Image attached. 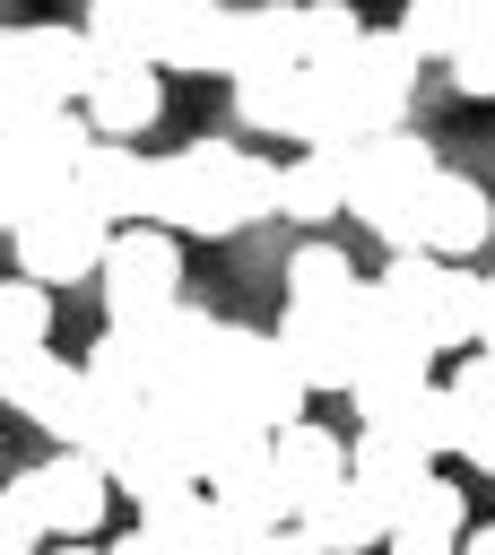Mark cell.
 <instances>
[{
	"label": "cell",
	"mask_w": 495,
	"mask_h": 555,
	"mask_svg": "<svg viewBox=\"0 0 495 555\" xmlns=\"http://www.w3.org/2000/svg\"><path fill=\"white\" fill-rule=\"evenodd\" d=\"M148 217L165 234H243L278 217V165L226 139H191L174 156H148Z\"/></svg>",
	"instance_id": "obj_1"
},
{
	"label": "cell",
	"mask_w": 495,
	"mask_h": 555,
	"mask_svg": "<svg viewBox=\"0 0 495 555\" xmlns=\"http://www.w3.org/2000/svg\"><path fill=\"white\" fill-rule=\"evenodd\" d=\"M208 399L226 408V416H243L252 434H287V425H304V382H295V364H287V347H278V330H243V321H226V338H217V382H208Z\"/></svg>",
	"instance_id": "obj_2"
},
{
	"label": "cell",
	"mask_w": 495,
	"mask_h": 555,
	"mask_svg": "<svg viewBox=\"0 0 495 555\" xmlns=\"http://www.w3.org/2000/svg\"><path fill=\"white\" fill-rule=\"evenodd\" d=\"M96 78H104V61H96V43L78 26H52V17L0 26V104H52V113H69V104H87Z\"/></svg>",
	"instance_id": "obj_3"
},
{
	"label": "cell",
	"mask_w": 495,
	"mask_h": 555,
	"mask_svg": "<svg viewBox=\"0 0 495 555\" xmlns=\"http://www.w3.org/2000/svg\"><path fill=\"white\" fill-rule=\"evenodd\" d=\"M373 286L391 295V312H399L434 356L478 347V269H452V260L408 251V260H382V278H373Z\"/></svg>",
	"instance_id": "obj_4"
},
{
	"label": "cell",
	"mask_w": 495,
	"mask_h": 555,
	"mask_svg": "<svg viewBox=\"0 0 495 555\" xmlns=\"http://www.w3.org/2000/svg\"><path fill=\"white\" fill-rule=\"evenodd\" d=\"M9 503L35 520V538H52V546H87V538L104 529V512H113V477H104V460L52 451V460H35V468L9 477Z\"/></svg>",
	"instance_id": "obj_5"
},
{
	"label": "cell",
	"mask_w": 495,
	"mask_h": 555,
	"mask_svg": "<svg viewBox=\"0 0 495 555\" xmlns=\"http://www.w3.org/2000/svg\"><path fill=\"white\" fill-rule=\"evenodd\" d=\"M113 234H122V225H104L78 191H52V199L9 234V251H17V278H35V286H78V278L104 269Z\"/></svg>",
	"instance_id": "obj_6"
},
{
	"label": "cell",
	"mask_w": 495,
	"mask_h": 555,
	"mask_svg": "<svg viewBox=\"0 0 495 555\" xmlns=\"http://www.w3.org/2000/svg\"><path fill=\"white\" fill-rule=\"evenodd\" d=\"M96 295H104L113 330H139V321L174 312L182 304V243L165 225H122L113 251H104V269H96Z\"/></svg>",
	"instance_id": "obj_7"
},
{
	"label": "cell",
	"mask_w": 495,
	"mask_h": 555,
	"mask_svg": "<svg viewBox=\"0 0 495 555\" xmlns=\"http://www.w3.org/2000/svg\"><path fill=\"white\" fill-rule=\"evenodd\" d=\"M104 477H113V494H130L139 503V520H156V512H182L191 494H208L200 486V460H191V442L148 408L139 425H130V442L104 460Z\"/></svg>",
	"instance_id": "obj_8"
},
{
	"label": "cell",
	"mask_w": 495,
	"mask_h": 555,
	"mask_svg": "<svg viewBox=\"0 0 495 555\" xmlns=\"http://www.w3.org/2000/svg\"><path fill=\"white\" fill-rule=\"evenodd\" d=\"M313 78H330L347 104H356V121L382 139V130H399V113H408V95H417V78H426V61L391 35V26H365V43H356V61L347 69H313Z\"/></svg>",
	"instance_id": "obj_9"
},
{
	"label": "cell",
	"mask_w": 495,
	"mask_h": 555,
	"mask_svg": "<svg viewBox=\"0 0 495 555\" xmlns=\"http://www.w3.org/2000/svg\"><path fill=\"white\" fill-rule=\"evenodd\" d=\"M434 173H443V165H434V147H426L417 130H382V139H365V147L347 156V217L382 225V217H399Z\"/></svg>",
	"instance_id": "obj_10"
},
{
	"label": "cell",
	"mask_w": 495,
	"mask_h": 555,
	"mask_svg": "<svg viewBox=\"0 0 495 555\" xmlns=\"http://www.w3.org/2000/svg\"><path fill=\"white\" fill-rule=\"evenodd\" d=\"M417 225H426V260H452V269H469L478 251H486V234H495V208H486V191L469 182V173H434L426 191H417Z\"/></svg>",
	"instance_id": "obj_11"
},
{
	"label": "cell",
	"mask_w": 495,
	"mask_h": 555,
	"mask_svg": "<svg viewBox=\"0 0 495 555\" xmlns=\"http://www.w3.org/2000/svg\"><path fill=\"white\" fill-rule=\"evenodd\" d=\"M78 35H87V43H96V61H113V69H165L174 0H87Z\"/></svg>",
	"instance_id": "obj_12"
},
{
	"label": "cell",
	"mask_w": 495,
	"mask_h": 555,
	"mask_svg": "<svg viewBox=\"0 0 495 555\" xmlns=\"http://www.w3.org/2000/svg\"><path fill=\"white\" fill-rule=\"evenodd\" d=\"M69 191H78L104 225H130V217H148V156H139V147H122V139H87V147H78Z\"/></svg>",
	"instance_id": "obj_13"
},
{
	"label": "cell",
	"mask_w": 495,
	"mask_h": 555,
	"mask_svg": "<svg viewBox=\"0 0 495 555\" xmlns=\"http://www.w3.org/2000/svg\"><path fill=\"white\" fill-rule=\"evenodd\" d=\"M295 538H304L313 555H365V546H391V512L347 477V486H330L321 503L295 512Z\"/></svg>",
	"instance_id": "obj_14"
},
{
	"label": "cell",
	"mask_w": 495,
	"mask_h": 555,
	"mask_svg": "<svg viewBox=\"0 0 495 555\" xmlns=\"http://www.w3.org/2000/svg\"><path fill=\"white\" fill-rule=\"evenodd\" d=\"M243 61V9H208V0H174V35H165V69L191 78H234Z\"/></svg>",
	"instance_id": "obj_15"
},
{
	"label": "cell",
	"mask_w": 495,
	"mask_h": 555,
	"mask_svg": "<svg viewBox=\"0 0 495 555\" xmlns=\"http://www.w3.org/2000/svg\"><path fill=\"white\" fill-rule=\"evenodd\" d=\"M347 477H356V486L399 520V512L434 486V460H426L417 442H399V434H356V442H347Z\"/></svg>",
	"instance_id": "obj_16"
},
{
	"label": "cell",
	"mask_w": 495,
	"mask_h": 555,
	"mask_svg": "<svg viewBox=\"0 0 495 555\" xmlns=\"http://www.w3.org/2000/svg\"><path fill=\"white\" fill-rule=\"evenodd\" d=\"M234 121L304 147V130H313V69H252V78H234Z\"/></svg>",
	"instance_id": "obj_17"
},
{
	"label": "cell",
	"mask_w": 495,
	"mask_h": 555,
	"mask_svg": "<svg viewBox=\"0 0 495 555\" xmlns=\"http://www.w3.org/2000/svg\"><path fill=\"white\" fill-rule=\"evenodd\" d=\"M269 468H278V486H287L295 512H304V503H321L330 486H347V442L304 416V425H287V434L269 442Z\"/></svg>",
	"instance_id": "obj_18"
},
{
	"label": "cell",
	"mask_w": 495,
	"mask_h": 555,
	"mask_svg": "<svg viewBox=\"0 0 495 555\" xmlns=\"http://www.w3.org/2000/svg\"><path fill=\"white\" fill-rule=\"evenodd\" d=\"M156 113H165V78L156 69H113L104 61V78L87 87V130L96 139H139V130H156Z\"/></svg>",
	"instance_id": "obj_19"
},
{
	"label": "cell",
	"mask_w": 495,
	"mask_h": 555,
	"mask_svg": "<svg viewBox=\"0 0 495 555\" xmlns=\"http://www.w3.org/2000/svg\"><path fill=\"white\" fill-rule=\"evenodd\" d=\"M278 347H287V364H295V382H304V390H347V382H356V356H347L339 312H295V304H287Z\"/></svg>",
	"instance_id": "obj_20"
},
{
	"label": "cell",
	"mask_w": 495,
	"mask_h": 555,
	"mask_svg": "<svg viewBox=\"0 0 495 555\" xmlns=\"http://www.w3.org/2000/svg\"><path fill=\"white\" fill-rule=\"evenodd\" d=\"M347 156H356V147H347ZM347 156H339V147H295V156L278 165V217H304V225L347 217Z\"/></svg>",
	"instance_id": "obj_21"
},
{
	"label": "cell",
	"mask_w": 495,
	"mask_h": 555,
	"mask_svg": "<svg viewBox=\"0 0 495 555\" xmlns=\"http://www.w3.org/2000/svg\"><path fill=\"white\" fill-rule=\"evenodd\" d=\"M208 503H217L234 529H252V538H278V529H295V494L278 486V468H269V460H243V468L208 477Z\"/></svg>",
	"instance_id": "obj_22"
},
{
	"label": "cell",
	"mask_w": 495,
	"mask_h": 555,
	"mask_svg": "<svg viewBox=\"0 0 495 555\" xmlns=\"http://www.w3.org/2000/svg\"><path fill=\"white\" fill-rule=\"evenodd\" d=\"M460 538H469V494H460L452 477H434V486L391 520V546H382V555H460Z\"/></svg>",
	"instance_id": "obj_23"
},
{
	"label": "cell",
	"mask_w": 495,
	"mask_h": 555,
	"mask_svg": "<svg viewBox=\"0 0 495 555\" xmlns=\"http://www.w3.org/2000/svg\"><path fill=\"white\" fill-rule=\"evenodd\" d=\"M347 399H356V434H382V425H399L417 399H434V373H426V356H391V364H365V373L347 382Z\"/></svg>",
	"instance_id": "obj_24"
},
{
	"label": "cell",
	"mask_w": 495,
	"mask_h": 555,
	"mask_svg": "<svg viewBox=\"0 0 495 555\" xmlns=\"http://www.w3.org/2000/svg\"><path fill=\"white\" fill-rule=\"evenodd\" d=\"M356 286H365V278H356V260H347L339 243H304V251L287 260V304H295V312H339Z\"/></svg>",
	"instance_id": "obj_25"
},
{
	"label": "cell",
	"mask_w": 495,
	"mask_h": 555,
	"mask_svg": "<svg viewBox=\"0 0 495 555\" xmlns=\"http://www.w3.org/2000/svg\"><path fill=\"white\" fill-rule=\"evenodd\" d=\"M252 69H304V9H243V61H234V78H252Z\"/></svg>",
	"instance_id": "obj_26"
},
{
	"label": "cell",
	"mask_w": 495,
	"mask_h": 555,
	"mask_svg": "<svg viewBox=\"0 0 495 555\" xmlns=\"http://www.w3.org/2000/svg\"><path fill=\"white\" fill-rule=\"evenodd\" d=\"M391 35H399L417 61H452L460 35H469V0H408V9L391 17Z\"/></svg>",
	"instance_id": "obj_27"
},
{
	"label": "cell",
	"mask_w": 495,
	"mask_h": 555,
	"mask_svg": "<svg viewBox=\"0 0 495 555\" xmlns=\"http://www.w3.org/2000/svg\"><path fill=\"white\" fill-rule=\"evenodd\" d=\"M356 43H365L356 9H339V0H313V9H304V69H347Z\"/></svg>",
	"instance_id": "obj_28"
},
{
	"label": "cell",
	"mask_w": 495,
	"mask_h": 555,
	"mask_svg": "<svg viewBox=\"0 0 495 555\" xmlns=\"http://www.w3.org/2000/svg\"><path fill=\"white\" fill-rule=\"evenodd\" d=\"M443 78H452L460 95H495V0H469V35H460V52L443 61Z\"/></svg>",
	"instance_id": "obj_29"
},
{
	"label": "cell",
	"mask_w": 495,
	"mask_h": 555,
	"mask_svg": "<svg viewBox=\"0 0 495 555\" xmlns=\"http://www.w3.org/2000/svg\"><path fill=\"white\" fill-rule=\"evenodd\" d=\"M0 338H9V347H43V338H52V286L0 278Z\"/></svg>",
	"instance_id": "obj_30"
},
{
	"label": "cell",
	"mask_w": 495,
	"mask_h": 555,
	"mask_svg": "<svg viewBox=\"0 0 495 555\" xmlns=\"http://www.w3.org/2000/svg\"><path fill=\"white\" fill-rule=\"evenodd\" d=\"M443 399L460 408V425H469V416H486V408H495V356H478V347H469V356L443 373Z\"/></svg>",
	"instance_id": "obj_31"
},
{
	"label": "cell",
	"mask_w": 495,
	"mask_h": 555,
	"mask_svg": "<svg viewBox=\"0 0 495 555\" xmlns=\"http://www.w3.org/2000/svg\"><path fill=\"white\" fill-rule=\"evenodd\" d=\"M43 373H52V347H9L0 338V408H26Z\"/></svg>",
	"instance_id": "obj_32"
},
{
	"label": "cell",
	"mask_w": 495,
	"mask_h": 555,
	"mask_svg": "<svg viewBox=\"0 0 495 555\" xmlns=\"http://www.w3.org/2000/svg\"><path fill=\"white\" fill-rule=\"evenodd\" d=\"M0 555H43V538H35V520L9 503V486H0Z\"/></svg>",
	"instance_id": "obj_33"
},
{
	"label": "cell",
	"mask_w": 495,
	"mask_h": 555,
	"mask_svg": "<svg viewBox=\"0 0 495 555\" xmlns=\"http://www.w3.org/2000/svg\"><path fill=\"white\" fill-rule=\"evenodd\" d=\"M460 460H469V468H486V477H495V408H486V416H469V425H460Z\"/></svg>",
	"instance_id": "obj_34"
},
{
	"label": "cell",
	"mask_w": 495,
	"mask_h": 555,
	"mask_svg": "<svg viewBox=\"0 0 495 555\" xmlns=\"http://www.w3.org/2000/svg\"><path fill=\"white\" fill-rule=\"evenodd\" d=\"M478 356H495V269L478 278Z\"/></svg>",
	"instance_id": "obj_35"
},
{
	"label": "cell",
	"mask_w": 495,
	"mask_h": 555,
	"mask_svg": "<svg viewBox=\"0 0 495 555\" xmlns=\"http://www.w3.org/2000/svg\"><path fill=\"white\" fill-rule=\"evenodd\" d=\"M460 555H495V520H486V529H469V538H460Z\"/></svg>",
	"instance_id": "obj_36"
},
{
	"label": "cell",
	"mask_w": 495,
	"mask_h": 555,
	"mask_svg": "<svg viewBox=\"0 0 495 555\" xmlns=\"http://www.w3.org/2000/svg\"><path fill=\"white\" fill-rule=\"evenodd\" d=\"M52 555H113V546H52Z\"/></svg>",
	"instance_id": "obj_37"
},
{
	"label": "cell",
	"mask_w": 495,
	"mask_h": 555,
	"mask_svg": "<svg viewBox=\"0 0 495 555\" xmlns=\"http://www.w3.org/2000/svg\"><path fill=\"white\" fill-rule=\"evenodd\" d=\"M0 234H9V173H0Z\"/></svg>",
	"instance_id": "obj_38"
}]
</instances>
